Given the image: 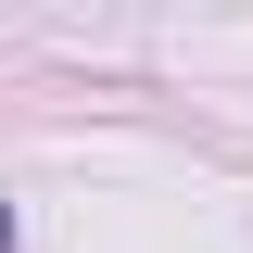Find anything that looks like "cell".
<instances>
[{
    "label": "cell",
    "instance_id": "cell-1",
    "mask_svg": "<svg viewBox=\"0 0 253 253\" xmlns=\"http://www.w3.org/2000/svg\"><path fill=\"white\" fill-rule=\"evenodd\" d=\"M0 253H13V203H0Z\"/></svg>",
    "mask_w": 253,
    "mask_h": 253
}]
</instances>
